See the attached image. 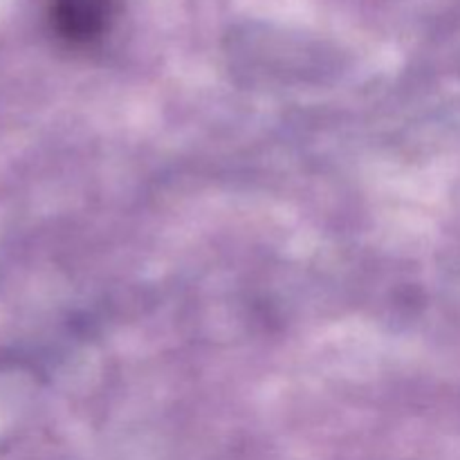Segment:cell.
<instances>
[{"instance_id": "6da1fadb", "label": "cell", "mask_w": 460, "mask_h": 460, "mask_svg": "<svg viewBox=\"0 0 460 460\" xmlns=\"http://www.w3.org/2000/svg\"><path fill=\"white\" fill-rule=\"evenodd\" d=\"M115 0H52L54 30L58 36L76 45L97 40L106 31Z\"/></svg>"}]
</instances>
